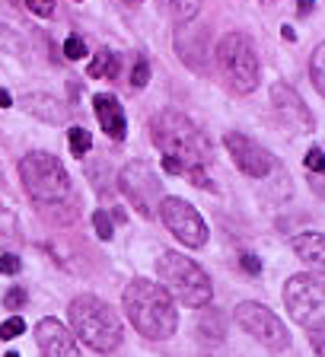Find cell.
<instances>
[{
  "instance_id": "29",
  "label": "cell",
  "mask_w": 325,
  "mask_h": 357,
  "mask_svg": "<svg viewBox=\"0 0 325 357\" xmlns=\"http://www.w3.org/2000/svg\"><path fill=\"white\" fill-rule=\"evenodd\" d=\"M188 176H192V185H198V188H214V185H211V178L204 176V166H195V169H188Z\"/></svg>"
},
{
  "instance_id": "3",
  "label": "cell",
  "mask_w": 325,
  "mask_h": 357,
  "mask_svg": "<svg viewBox=\"0 0 325 357\" xmlns=\"http://www.w3.org/2000/svg\"><path fill=\"white\" fill-rule=\"evenodd\" d=\"M67 316H70V328L77 332V338L99 354H109L121 344V322L105 300L93 297V294H80L70 300Z\"/></svg>"
},
{
  "instance_id": "22",
  "label": "cell",
  "mask_w": 325,
  "mask_h": 357,
  "mask_svg": "<svg viewBox=\"0 0 325 357\" xmlns=\"http://www.w3.org/2000/svg\"><path fill=\"white\" fill-rule=\"evenodd\" d=\"M20 332H26V322H22L20 316H13V319H7L0 326V338H3V342H13Z\"/></svg>"
},
{
  "instance_id": "11",
  "label": "cell",
  "mask_w": 325,
  "mask_h": 357,
  "mask_svg": "<svg viewBox=\"0 0 325 357\" xmlns=\"http://www.w3.org/2000/svg\"><path fill=\"white\" fill-rule=\"evenodd\" d=\"M227 150L233 153V160H236V166L245 172L249 178H262L268 176V169L274 166L271 153H268L262 144H255L252 137H245V134H236V131H229L227 137Z\"/></svg>"
},
{
  "instance_id": "34",
  "label": "cell",
  "mask_w": 325,
  "mask_h": 357,
  "mask_svg": "<svg viewBox=\"0 0 325 357\" xmlns=\"http://www.w3.org/2000/svg\"><path fill=\"white\" fill-rule=\"evenodd\" d=\"M13 105V99H10V93L7 89H0V109H10Z\"/></svg>"
},
{
  "instance_id": "4",
  "label": "cell",
  "mask_w": 325,
  "mask_h": 357,
  "mask_svg": "<svg viewBox=\"0 0 325 357\" xmlns=\"http://www.w3.org/2000/svg\"><path fill=\"white\" fill-rule=\"evenodd\" d=\"M156 275H160V284L166 287V294L172 300H179L182 306H207L214 297L211 278L188 255L162 252L160 261H156Z\"/></svg>"
},
{
  "instance_id": "27",
  "label": "cell",
  "mask_w": 325,
  "mask_h": 357,
  "mask_svg": "<svg viewBox=\"0 0 325 357\" xmlns=\"http://www.w3.org/2000/svg\"><path fill=\"white\" fill-rule=\"evenodd\" d=\"M26 7H29L36 16H42V20H45V16L54 13V0H26Z\"/></svg>"
},
{
  "instance_id": "28",
  "label": "cell",
  "mask_w": 325,
  "mask_h": 357,
  "mask_svg": "<svg viewBox=\"0 0 325 357\" xmlns=\"http://www.w3.org/2000/svg\"><path fill=\"white\" fill-rule=\"evenodd\" d=\"M22 268L20 255H0V275H16Z\"/></svg>"
},
{
  "instance_id": "23",
  "label": "cell",
  "mask_w": 325,
  "mask_h": 357,
  "mask_svg": "<svg viewBox=\"0 0 325 357\" xmlns=\"http://www.w3.org/2000/svg\"><path fill=\"white\" fill-rule=\"evenodd\" d=\"M83 54H86V45H83V38H77V36H70L64 42V58L67 61H80Z\"/></svg>"
},
{
  "instance_id": "32",
  "label": "cell",
  "mask_w": 325,
  "mask_h": 357,
  "mask_svg": "<svg viewBox=\"0 0 325 357\" xmlns=\"http://www.w3.org/2000/svg\"><path fill=\"white\" fill-rule=\"evenodd\" d=\"M243 268L249 271V275H259V271H262V261L255 259V255H243Z\"/></svg>"
},
{
  "instance_id": "7",
  "label": "cell",
  "mask_w": 325,
  "mask_h": 357,
  "mask_svg": "<svg viewBox=\"0 0 325 357\" xmlns=\"http://www.w3.org/2000/svg\"><path fill=\"white\" fill-rule=\"evenodd\" d=\"M119 185H121V192L128 195V201L137 208V214L153 217L156 201H160V195H162V182H160V176H156L153 163H147V160H131V163L119 172Z\"/></svg>"
},
{
  "instance_id": "5",
  "label": "cell",
  "mask_w": 325,
  "mask_h": 357,
  "mask_svg": "<svg viewBox=\"0 0 325 357\" xmlns=\"http://www.w3.org/2000/svg\"><path fill=\"white\" fill-rule=\"evenodd\" d=\"M20 178L36 204H54V201L70 198V176H67L58 156L45 153V150H32V153L22 156Z\"/></svg>"
},
{
  "instance_id": "37",
  "label": "cell",
  "mask_w": 325,
  "mask_h": 357,
  "mask_svg": "<svg viewBox=\"0 0 325 357\" xmlns=\"http://www.w3.org/2000/svg\"><path fill=\"white\" fill-rule=\"evenodd\" d=\"M125 3H141V0H125Z\"/></svg>"
},
{
  "instance_id": "9",
  "label": "cell",
  "mask_w": 325,
  "mask_h": 357,
  "mask_svg": "<svg viewBox=\"0 0 325 357\" xmlns=\"http://www.w3.org/2000/svg\"><path fill=\"white\" fill-rule=\"evenodd\" d=\"M236 322L243 326V332H249L255 342H262L271 351H284L290 344V332L284 328V322L262 303H239Z\"/></svg>"
},
{
  "instance_id": "30",
  "label": "cell",
  "mask_w": 325,
  "mask_h": 357,
  "mask_svg": "<svg viewBox=\"0 0 325 357\" xmlns=\"http://www.w3.org/2000/svg\"><path fill=\"white\" fill-rule=\"evenodd\" d=\"M306 166H310L312 172H322V147H312L310 153H306Z\"/></svg>"
},
{
  "instance_id": "15",
  "label": "cell",
  "mask_w": 325,
  "mask_h": 357,
  "mask_svg": "<svg viewBox=\"0 0 325 357\" xmlns=\"http://www.w3.org/2000/svg\"><path fill=\"white\" fill-rule=\"evenodd\" d=\"M271 102H274V109L281 112V115H287L290 121L303 125L306 131L312 128V115H310V109H306L303 99L296 96V89H294V86H287V83H274V86H271Z\"/></svg>"
},
{
  "instance_id": "33",
  "label": "cell",
  "mask_w": 325,
  "mask_h": 357,
  "mask_svg": "<svg viewBox=\"0 0 325 357\" xmlns=\"http://www.w3.org/2000/svg\"><path fill=\"white\" fill-rule=\"evenodd\" d=\"M312 344H316V354L322 357V326L312 328Z\"/></svg>"
},
{
  "instance_id": "26",
  "label": "cell",
  "mask_w": 325,
  "mask_h": 357,
  "mask_svg": "<svg viewBox=\"0 0 325 357\" xmlns=\"http://www.w3.org/2000/svg\"><path fill=\"white\" fill-rule=\"evenodd\" d=\"M3 306H7V310H20V306H26V290H22V287L7 290V297H3Z\"/></svg>"
},
{
  "instance_id": "19",
  "label": "cell",
  "mask_w": 325,
  "mask_h": 357,
  "mask_svg": "<svg viewBox=\"0 0 325 357\" xmlns=\"http://www.w3.org/2000/svg\"><path fill=\"white\" fill-rule=\"evenodd\" d=\"M121 70V61L115 52H109V48H103V52H96V58L89 61V77H99V80H115Z\"/></svg>"
},
{
  "instance_id": "25",
  "label": "cell",
  "mask_w": 325,
  "mask_h": 357,
  "mask_svg": "<svg viewBox=\"0 0 325 357\" xmlns=\"http://www.w3.org/2000/svg\"><path fill=\"white\" fill-rule=\"evenodd\" d=\"M147 80H150L147 58H137V64H134V74H131V83H134V86H144Z\"/></svg>"
},
{
  "instance_id": "24",
  "label": "cell",
  "mask_w": 325,
  "mask_h": 357,
  "mask_svg": "<svg viewBox=\"0 0 325 357\" xmlns=\"http://www.w3.org/2000/svg\"><path fill=\"white\" fill-rule=\"evenodd\" d=\"M93 227H96L99 239H112V217L105 214V211H96V214H93Z\"/></svg>"
},
{
  "instance_id": "2",
  "label": "cell",
  "mask_w": 325,
  "mask_h": 357,
  "mask_svg": "<svg viewBox=\"0 0 325 357\" xmlns=\"http://www.w3.org/2000/svg\"><path fill=\"white\" fill-rule=\"evenodd\" d=\"M150 131H153V144L162 150V156H176L185 166V172L211 163V156H214L204 131L192 119H185L182 112H160Z\"/></svg>"
},
{
  "instance_id": "36",
  "label": "cell",
  "mask_w": 325,
  "mask_h": 357,
  "mask_svg": "<svg viewBox=\"0 0 325 357\" xmlns=\"http://www.w3.org/2000/svg\"><path fill=\"white\" fill-rule=\"evenodd\" d=\"M3 357H20V354H16V351H10V354H3Z\"/></svg>"
},
{
  "instance_id": "8",
  "label": "cell",
  "mask_w": 325,
  "mask_h": 357,
  "mask_svg": "<svg viewBox=\"0 0 325 357\" xmlns=\"http://www.w3.org/2000/svg\"><path fill=\"white\" fill-rule=\"evenodd\" d=\"M160 217H162V223H166V230H169L182 245H188V249H201V245L207 243L204 217H201L198 211H195V204H188V201L162 198Z\"/></svg>"
},
{
  "instance_id": "35",
  "label": "cell",
  "mask_w": 325,
  "mask_h": 357,
  "mask_svg": "<svg viewBox=\"0 0 325 357\" xmlns=\"http://www.w3.org/2000/svg\"><path fill=\"white\" fill-rule=\"evenodd\" d=\"M312 10V0H300V13H310Z\"/></svg>"
},
{
  "instance_id": "21",
  "label": "cell",
  "mask_w": 325,
  "mask_h": 357,
  "mask_svg": "<svg viewBox=\"0 0 325 357\" xmlns=\"http://www.w3.org/2000/svg\"><path fill=\"white\" fill-rule=\"evenodd\" d=\"M322 61H325V48L319 45L316 52H312V61H310V74H312V86L322 93L325 89V70H322Z\"/></svg>"
},
{
  "instance_id": "10",
  "label": "cell",
  "mask_w": 325,
  "mask_h": 357,
  "mask_svg": "<svg viewBox=\"0 0 325 357\" xmlns=\"http://www.w3.org/2000/svg\"><path fill=\"white\" fill-rule=\"evenodd\" d=\"M284 303L290 310V319L300 322V326H310L322 312V278L294 275L284 284Z\"/></svg>"
},
{
  "instance_id": "12",
  "label": "cell",
  "mask_w": 325,
  "mask_h": 357,
  "mask_svg": "<svg viewBox=\"0 0 325 357\" xmlns=\"http://www.w3.org/2000/svg\"><path fill=\"white\" fill-rule=\"evenodd\" d=\"M36 342L45 357H80L74 332L58 319H42L36 326Z\"/></svg>"
},
{
  "instance_id": "17",
  "label": "cell",
  "mask_w": 325,
  "mask_h": 357,
  "mask_svg": "<svg viewBox=\"0 0 325 357\" xmlns=\"http://www.w3.org/2000/svg\"><path fill=\"white\" fill-rule=\"evenodd\" d=\"M26 109L32 112V115H38L42 121H64L67 119V109L58 102V99H52V96H42V93H36V96H29L26 99Z\"/></svg>"
},
{
  "instance_id": "18",
  "label": "cell",
  "mask_w": 325,
  "mask_h": 357,
  "mask_svg": "<svg viewBox=\"0 0 325 357\" xmlns=\"http://www.w3.org/2000/svg\"><path fill=\"white\" fill-rule=\"evenodd\" d=\"M160 13L182 26V22H192L201 13V0H160Z\"/></svg>"
},
{
  "instance_id": "20",
  "label": "cell",
  "mask_w": 325,
  "mask_h": 357,
  "mask_svg": "<svg viewBox=\"0 0 325 357\" xmlns=\"http://www.w3.org/2000/svg\"><path fill=\"white\" fill-rule=\"evenodd\" d=\"M67 144H70V150H74L77 156H83L93 147V137H89L86 128H70V131H67Z\"/></svg>"
},
{
  "instance_id": "1",
  "label": "cell",
  "mask_w": 325,
  "mask_h": 357,
  "mask_svg": "<svg viewBox=\"0 0 325 357\" xmlns=\"http://www.w3.org/2000/svg\"><path fill=\"white\" fill-rule=\"evenodd\" d=\"M121 303L131 326L144 335V338H153V342H166L172 332L179 328V310L176 300L166 294L160 281H147V278H137L125 287L121 294Z\"/></svg>"
},
{
  "instance_id": "16",
  "label": "cell",
  "mask_w": 325,
  "mask_h": 357,
  "mask_svg": "<svg viewBox=\"0 0 325 357\" xmlns=\"http://www.w3.org/2000/svg\"><path fill=\"white\" fill-rule=\"evenodd\" d=\"M294 245L296 259L312 261V265H322V255H325V236L322 233H300V236L290 239Z\"/></svg>"
},
{
  "instance_id": "14",
  "label": "cell",
  "mask_w": 325,
  "mask_h": 357,
  "mask_svg": "<svg viewBox=\"0 0 325 357\" xmlns=\"http://www.w3.org/2000/svg\"><path fill=\"white\" fill-rule=\"evenodd\" d=\"M93 109H96L99 125H103V131L109 134L112 141H125L128 119H125V109H121L119 99L109 96V93H99V96L93 99Z\"/></svg>"
},
{
  "instance_id": "13",
  "label": "cell",
  "mask_w": 325,
  "mask_h": 357,
  "mask_svg": "<svg viewBox=\"0 0 325 357\" xmlns=\"http://www.w3.org/2000/svg\"><path fill=\"white\" fill-rule=\"evenodd\" d=\"M204 42H207L204 29H198V26H192V22H182V26H179V32H176L179 58L192 67V70H207V58L201 54Z\"/></svg>"
},
{
  "instance_id": "31",
  "label": "cell",
  "mask_w": 325,
  "mask_h": 357,
  "mask_svg": "<svg viewBox=\"0 0 325 357\" xmlns=\"http://www.w3.org/2000/svg\"><path fill=\"white\" fill-rule=\"evenodd\" d=\"M162 169L169 172V176H176V172H185V166L179 163L176 156H162Z\"/></svg>"
},
{
  "instance_id": "6",
  "label": "cell",
  "mask_w": 325,
  "mask_h": 357,
  "mask_svg": "<svg viewBox=\"0 0 325 357\" xmlns=\"http://www.w3.org/2000/svg\"><path fill=\"white\" fill-rule=\"evenodd\" d=\"M217 64H220L223 77H227L229 89L245 96L259 86V54L249 36L243 32H229L217 45Z\"/></svg>"
}]
</instances>
